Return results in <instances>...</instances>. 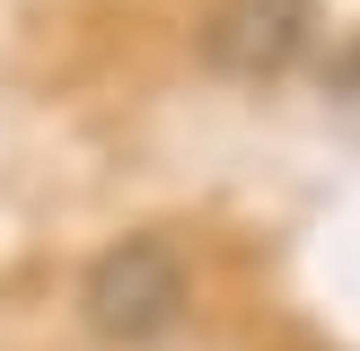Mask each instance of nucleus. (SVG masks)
Here are the masks:
<instances>
[{"mask_svg": "<svg viewBox=\"0 0 360 351\" xmlns=\"http://www.w3.org/2000/svg\"><path fill=\"white\" fill-rule=\"evenodd\" d=\"M176 316H185V255H176L158 228L115 237L79 272V325L97 333V343L141 351V343H158V333H176Z\"/></svg>", "mask_w": 360, "mask_h": 351, "instance_id": "obj_1", "label": "nucleus"}, {"mask_svg": "<svg viewBox=\"0 0 360 351\" xmlns=\"http://www.w3.org/2000/svg\"><path fill=\"white\" fill-rule=\"evenodd\" d=\"M316 44V0H220L202 18V62L220 79H281Z\"/></svg>", "mask_w": 360, "mask_h": 351, "instance_id": "obj_2", "label": "nucleus"}]
</instances>
